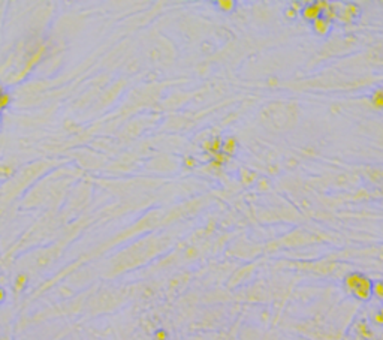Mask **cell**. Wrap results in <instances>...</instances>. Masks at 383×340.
Instances as JSON below:
<instances>
[{
	"label": "cell",
	"instance_id": "6",
	"mask_svg": "<svg viewBox=\"0 0 383 340\" xmlns=\"http://www.w3.org/2000/svg\"><path fill=\"white\" fill-rule=\"evenodd\" d=\"M370 103L374 109H383V87H377L370 95Z\"/></svg>",
	"mask_w": 383,
	"mask_h": 340
},
{
	"label": "cell",
	"instance_id": "11",
	"mask_svg": "<svg viewBox=\"0 0 383 340\" xmlns=\"http://www.w3.org/2000/svg\"><path fill=\"white\" fill-rule=\"evenodd\" d=\"M154 339H156V340H167V339H168L167 331H165V330H157L156 334H154Z\"/></svg>",
	"mask_w": 383,
	"mask_h": 340
},
{
	"label": "cell",
	"instance_id": "13",
	"mask_svg": "<svg viewBox=\"0 0 383 340\" xmlns=\"http://www.w3.org/2000/svg\"><path fill=\"white\" fill-rule=\"evenodd\" d=\"M3 298H5V291L0 288V301H3Z\"/></svg>",
	"mask_w": 383,
	"mask_h": 340
},
{
	"label": "cell",
	"instance_id": "15",
	"mask_svg": "<svg viewBox=\"0 0 383 340\" xmlns=\"http://www.w3.org/2000/svg\"><path fill=\"white\" fill-rule=\"evenodd\" d=\"M3 95V89H2V86H0V96Z\"/></svg>",
	"mask_w": 383,
	"mask_h": 340
},
{
	"label": "cell",
	"instance_id": "5",
	"mask_svg": "<svg viewBox=\"0 0 383 340\" xmlns=\"http://www.w3.org/2000/svg\"><path fill=\"white\" fill-rule=\"evenodd\" d=\"M237 148H238V143L234 137H229L226 140H223V146H222V153L228 157L234 156L237 153Z\"/></svg>",
	"mask_w": 383,
	"mask_h": 340
},
{
	"label": "cell",
	"instance_id": "4",
	"mask_svg": "<svg viewBox=\"0 0 383 340\" xmlns=\"http://www.w3.org/2000/svg\"><path fill=\"white\" fill-rule=\"evenodd\" d=\"M222 146H223V140L215 137V138L207 141L204 144V148H205V151H210L213 156H217L218 153H222Z\"/></svg>",
	"mask_w": 383,
	"mask_h": 340
},
{
	"label": "cell",
	"instance_id": "12",
	"mask_svg": "<svg viewBox=\"0 0 383 340\" xmlns=\"http://www.w3.org/2000/svg\"><path fill=\"white\" fill-rule=\"evenodd\" d=\"M374 321H376L377 324H383V309H382V310L374 316Z\"/></svg>",
	"mask_w": 383,
	"mask_h": 340
},
{
	"label": "cell",
	"instance_id": "14",
	"mask_svg": "<svg viewBox=\"0 0 383 340\" xmlns=\"http://www.w3.org/2000/svg\"><path fill=\"white\" fill-rule=\"evenodd\" d=\"M286 15L288 17H295V11H292V9H289L288 12H286Z\"/></svg>",
	"mask_w": 383,
	"mask_h": 340
},
{
	"label": "cell",
	"instance_id": "7",
	"mask_svg": "<svg viewBox=\"0 0 383 340\" xmlns=\"http://www.w3.org/2000/svg\"><path fill=\"white\" fill-rule=\"evenodd\" d=\"M214 5L223 12H232L237 6L234 0H217V2H214Z\"/></svg>",
	"mask_w": 383,
	"mask_h": 340
},
{
	"label": "cell",
	"instance_id": "2",
	"mask_svg": "<svg viewBox=\"0 0 383 340\" xmlns=\"http://www.w3.org/2000/svg\"><path fill=\"white\" fill-rule=\"evenodd\" d=\"M328 6L326 2H313V3H308L305 5L302 9H301V15L304 20L313 23L314 20H317L319 17L323 15V9Z\"/></svg>",
	"mask_w": 383,
	"mask_h": 340
},
{
	"label": "cell",
	"instance_id": "16",
	"mask_svg": "<svg viewBox=\"0 0 383 340\" xmlns=\"http://www.w3.org/2000/svg\"><path fill=\"white\" fill-rule=\"evenodd\" d=\"M0 123H2V119H0Z\"/></svg>",
	"mask_w": 383,
	"mask_h": 340
},
{
	"label": "cell",
	"instance_id": "10",
	"mask_svg": "<svg viewBox=\"0 0 383 340\" xmlns=\"http://www.w3.org/2000/svg\"><path fill=\"white\" fill-rule=\"evenodd\" d=\"M11 174H12V168H11V166H8V165L0 166V176L8 177V176H11Z\"/></svg>",
	"mask_w": 383,
	"mask_h": 340
},
{
	"label": "cell",
	"instance_id": "1",
	"mask_svg": "<svg viewBox=\"0 0 383 340\" xmlns=\"http://www.w3.org/2000/svg\"><path fill=\"white\" fill-rule=\"evenodd\" d=\"M344 287L350 294L364 301L370 300V297L373 295V282L361 273H350L349 276H346Z\"/></svg>",
	"mask_w": 383,
	"mask_h": 340
},
{
	"label": "cell",
	"instance_id": "3",
	"mask_svg": "<svg viewBox=\"0 0 383 340\" xmlns=\"http://www.w3.org/2000/svg\"><path fill=\"white\" fill-rule=\"evenodd\" d=\"M311 27H313L314 33H317L320 36H325V35L330 33V30H331V20H328V18H325L322 15V17H319L317 20H314L311 23Z\"/></svg>",
	"mask_w": 383,
	"mask_h": 340
},
{
	"label": "cell",
	"instance_id": "8",
	"mask_svg": "<svg viewBox=\"0 0 383 340\" xmlns=\"http://www.w3.org/2000/svg\"><path fill=\"white\" fill-rule=\"evenodd\" d=\"M373 295L383 300V282H374L373 283Z\"/></svg>",
	"mask_w": 383,
	"mask_h": 340
},
{
	"label": "cell",
	"instance_id": "9",
	"mask_svg": "<svg viewBox=\"0 0 383 340\" xmlns=\"http://www.w3.org/2000/svg\"><path fill=\"white\" fill-rule=\"evenodd\" d=\"M26 282H27V276H26V274H20V276L17 277V285H15L17 291H21V290L24 288Z\"/></svg>",
	"mask_w": 383,
	"mask_h": 340
}]
</instances>
